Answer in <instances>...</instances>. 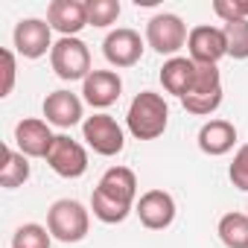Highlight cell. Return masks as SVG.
I'll use <instances>...</instances> for the list:
<instances>
[{"label": "cell", "instance_id": "7402d4cb", "mask_svg": "<svg viewBox=\"0 0 248 248\" xmlns=\"http://www.w3.org/2000/svg\"><path fill=\"white\" fill-rule=\"evenodd\" d=\"M50 245H53V233L38 222H27L12 233V248H50Z\"/></svg>", "mask_w": 248, "mask_h": 248}, {"label": "cell", "instance_id": "30bf717a", "mask_svg": "<svg viewBox=\"0 0 248 248\" xmlns=\"http://www.w3.org/2000/svg\"><path fill=\"white\" fill-rule=\"evenodd\" d=\"M135 213H138V219H140L143 228H149V231H167L175 222L178 207H175V199L167 190H146L138 199Z\"/></svg>", "mask_w": 248, "mask_h": 248}, {"label": "cell", "instance_id": "4fadbf2b", "mask_svg": "<svg viewBox=\"0 0 248 248\" xmlns=\"http://www.w3.org/2000/svg\"><path fill=\"white\" fill-rule=\"evenodd\" d=\"M47 24L62 38H79V32L88 27V6L82 0H53L47 6Z\"/></svg>", "mask_w": 248, "mask_h": 248}, {"label": "cell", "instance_id": "52a82bcc", "mask_svg": "<svg viewBox=\"0 0 248 248\" xmlns=\"http://www.w3.org/2000/svg\"><path fill=\"white\" fill-rule=\"evenodd\" d=\"M44 161L62 178H82L88 172V149L79 140H73L70 135H56Z\"/></svg>", "mask_w": 248, "mask_h": 248}, {"label": "cell", "instance_id": "6da1fadb", "mask_svg": "<svg viewBox=\"0 0 248 248\" xmlns=\"http://www.w3.org/2000/svg\"><path fill=\"white\" fill-rule=\"evenodd\" d=\"M167 123H170V105L161 93L155 91H140L126 114V126L132 132V138L138 140H155L167 132Z\"/></svg>", "mask_w": 248, "mask_h": 248}, {"label": "cell", "instance_id": "d6986e66", "mask_svg": "<svg viewBox=\"0 0 248 248\" xmlns=\"http://www.w3.org/2000/svg\"><path fill=\"white\" fill-rule=\"evenodd\" d=\"M30 158L12 146H6V155H3V167H0V184L6 190H15V187H24L30 181Z\"/></svg>", "mask_w": 248, "mask_h": 248}, {"label": "cell", "instance_id": "7a4b0ae2", "mask_svg": "<svg viewBox=\"0 0 248 248\" xmlns=\"http://www.w3.org/2000/svg\"><path fill=\"white\" fill-rule=\"evenodd\" d=\"M47 231L64 245L82 242L91 231V210L76 199H59L47 210Z\"/></svg>", "mask_w": 248, "mask_h": 248}, {"label": "cell", "instance_id": "ac0fdd59", "mask_svg": "<svg viewBox=\"0 0 248 248\" xmlns=\"http://www.w3.org/2000/svg\"><path fill=\"white\" fill-rule=\"evenodd\" d=\"M193 79H196V62L190 56L167 59L164 67H161V85H164V91L172 93V96H178V99L190 91Z\"/></svg>", "mask_w": 248, "mask_h": 248}, {"label": "cell", "instance_id": "484cf974", "mask_svg": "<svg viewBox=\"0 0 248 248\" xmlns=\"http://www.w3.org/2000/svg\"><path fill=\"white\" fill-rule=\"evenodd\" d=\"M213 12L222 18V24L248 21V0H213Z\"/></svg>", "mask_w": 248, "mask_h": 248}, {"label": "cell", "instance_id": "ffe728a7", "mask_svg": "<svg viewBox=\"0 0 248 248\" xmlns=\"http://www.w3.org/2000/svg\"><path fill=\"white\" fill-rule=\"evenodd\" d=\"M219 239L225 248H248V216L245 213H225L216 225Z\"/></svg>", "mask_w": 248, "mask_h": 248}, {"label": "cell", "instance_id": "44dd1931", "mask_svg": "<svg viewBox=\"0 0 248 248\" xmlns=\"http://www.w3.org/2000/svg\"><path fill=\"white\" fill-rule=\"evenodd\" d=\"M91 210H93V216H96L99 222H105V225H120V222H126V219H129V213H132L135 207L120 204V202L108 199L105 193L93 190V193H91Z\"/></svg>", "mask_w": 248, "mask_h": 248}, {"label": "cell", "instance_id": "3957f363", "mask_svg": "<svg viewBox=\"0 0 248 248\" xmlns=\"http://www.w3.org/2000/svg\"><path fill=\"white\" fill-rule=\"evenodd\" d=\"M181 105L196 117H210L222 105V73L216 64H196V79L181 96Z\"/></svg>", "mask_w": 248, "mask_h": 248}, {"label": "cell", "instance_id": "9c48e42d", "mask_svg": "<svg viewBox=\"0 0 248 248\" xmlns=\"http://www.w3.org/2000/svg\"><path fill=\"white\" fill-rule=\"evenodd\" d=\"M187 53L196 64H219L228 56V38L222 27H193L187 38Z\"/></svg>", "mask_w": 248, "mask_h": 248}, {"label": "cell", "instance_id": "8992f818", "mask_svg": "<svg viewBox=\"0 0 248 248\" xmlns=\"http://www.w3.org/2000/svg\"><path fill=\"white\" fill-rule=\"evenodd\" d=\"M190 32H187V24L172 15V12H158L155 18H149L146 24V44L158 53V56H170L175 59V53L187 44Z\"/></svg>", "mask_w": 248, "mask_h": 248}, {"label": "cell", "instance_id": "5bb4252c", "mask_svg": "<svg viewBox=\"0 0 248 248\" xmlns=\"http://www.w3.org/2000/svg\"><path fill=\"white\" fill-rule=\"evenodd\" d=\"M44 117H47V123L50 126H59V129H73V126H79V123H85L82 117H85V105H82V99L73 93V91H53V93H47V99H44Z\"/></svg>", "mask_w": 248, "mask_h": 248}, {"label": "cell", "instance_id": "603a6c76", "mask_svg": "<svg viewBox=\"0 0 248 248\" xmlns=\"http://www.w3.org/2000/svg\"><path fill=\"white\" fill-rule=\"evenodd\" d=\"M88 27H96V30H105L111 24H117L123 6L120 0H88Z\"/></svg>", "mask_w": 248, "mask_h": 248}, {"label": "cell", "instance_id": "d4e9b609", "mask_svg": "<svg viewBox=\"0 0 248 248\" xmlns=\"http://www.w3.org/2000/svg\"><path fill=\"white\" fill-rule=\"evenodd\" d=\"M228 178H231V184L236 190L248 193V143H242L236 149V155H233V161L228 167Z\"/></svg>", "mask_w": 248, "mask_h": 248}, {"label": "cell", "instance_id": "cb8c5ba5", "mask_svg": "<svg viewBox=\"0 0 248 248\" xmlns=\"http://www.w3.org/2000/svg\"><path fill=\"white\" fill-rule=\"evenodd\" d=\"M222 30L228 38V56L236 62H245L248 59V21H231V24H222Z\"/></svg>", "mask_w": 248, "mask_h": 248}, {"label": "cell", "instance_id": "277c9868", "mask_svg": "<svg viewBox=\"0 0 248 248\" xmlns=\"http://www.w3.org/2000/svg\"><path fill=\"white\" fill-rule=\"evenodd\" d=\"M50 64L64 82H85L91 76V50L82 38H59L50 53Z\"/></svg>", "mask_w": 248, "mask_h": 248}, {"label": "cell", "instance_id": "5b68a950", "mask_svg": "<svg viewBox=\"0 0 248 248\" xmlns=\"http://www.w3.org/2000/svg\"><path fill=\"white\" fill-rule=\"evenodd\" d=\"M82 138L102 158H114V155L123 152V146H126L123 126H120L111 114H105V111H99L93 117H85V123H82Z\"/></svg>", "mask_w": 248, "mask_h": 248}, {"label": "cell", "instance_id": "4316f807", "mask_svg": "<svg viewBox=\"0 0 248 248\" xmlns=\"http://www.w3.org/2000/svg\"><path fill=\"white\" fill-rule=\"evenodd\" d=\"M0 59H3V85H0V96H9L12 88H15L18 62H15V53L12 50H3V53H0Z\"/></svg>", "mask_w": 248, "mask_h": 248}, {"label": "cell", "instance_id": "e0dca14e", "mask_svg": "<svg viewBox=\"0 0 248 248\" xmlns=\"http://www.w3.org/2000/svg\"><path fill=\"white\" fill-rule=\"evenodd\" d=\"M99 193H105L108 199L120 202V204H129L135 207L138 204V175L129 170V167H111L102 172L99 184H96Z\"/></svg>", "mask_w": 248, "mask_h": 248}, {"label": "cell", "instance_id": "ba28073f", "mask_svg": "<svg viewBox=\"0 0 248 248\" xmlns=\"http://www.w3.org/2000/svg\"><path fill=\"white\" fill-rule=\"evenodd\" d=\"M15 50L24 59H41L47 53H53V27L41 18H24L15 24L12 32Z\"/></svg>", "mask_w": 248, "mask_h": 248}, {"label": "cell", "instance_id": "2e32d148", "mask_svg": "<svg viewBox=\"0 0 248 248\" xmlns=\"http://www.w3.org/2000/svg\"><path fill=\"white\" fill-rule=\"evenodd\" d=\"M199 149L210 158H222L233 149L236 143V126L231 120H207L204 126L199 129V138H196Z\"/></svg>", "mask_w": 248, "mask_h": 248}, {"label": "cell", "instance_id": "8fae6325", "mask_svg": "<svg viewBox=\"0 0 248 248\" xmlns=\"http://www.w3.org/2000/svg\"><path fill=\"white\" fill-rule=\"evenodd\" d=\"M102 56L114 67H135L143 59V38H140V32H135L129 27H120V30L108 32L105 41H102Z\"/></svg>", "mask_w": 248, "mask_h": 248}, {"label": "cell", "instance_id": "7c38bea8", "mask_svg": "<svg viewBox=\"0 0 248 248\" xmlns=\"http://www.w3.org/2000/svg\"><path fill=\"white\" fill-rule=\"evenodd\" d=\"M56 135L50 132V123L38 117H24L15 126V146L27 158H47Z\"/></svg>", "mask_w": 248, "mask_h": 248}, {"label": "cell", "instance_id": "9a60e30c", "mask_svg": "<svg viewBox=\"0 0 248 248\" xmlns=\"http://www.w3.org/2000/svg\"><path fill=\"white\" fill-rule=\"evenodd\" d=\"M123 93V79L114 70H91V76L82 82V99L91 108H111Z\"/></svg>", "mask_w": 248, "mask_h": 248}]
</instances>
